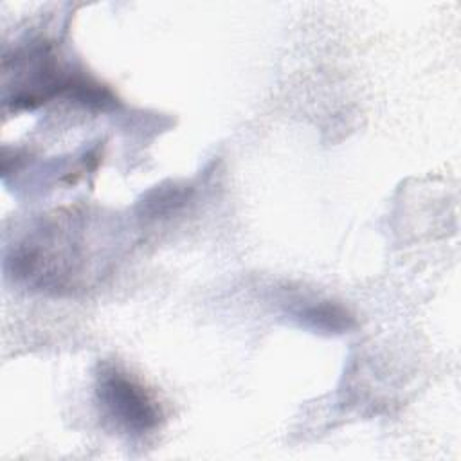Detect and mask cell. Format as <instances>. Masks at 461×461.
I'll return each instance as SVG.
<instances>
[{
	"label": "cell",
	"mask_w": 461,
	"mask_h": 461,
	"mask_svg": "<svg viewBox=\"0 0 461 461\" xmlns=\"http://www.w3.org/2000/svg\"><path fill=\"white\" fill-rule=\"evenodd\" d=\"M97 398L108 418L131 434L153 430L162 418L160 405L153 394L117 367H104L99 373Z\"/></svg>",
	"instance_id": "cell-1"
},
{
	"label": "cell",
	"mask_w": 461,
	"mask_h": 461,
	"mask_svg": "<svg viewBox=\"0 0 461 461\" xmlns=\"http://www.w3.org/2000/svg\"><path fill=\"white\" fill-rule=\"evenodd\" d=\"M303 319L312 328L324 330V331H346L355 324L353 317L344 308L331 303L308 306L303 312Z\"/></svg>",
	"instance_id": "cell-2"
}]
</instances>
